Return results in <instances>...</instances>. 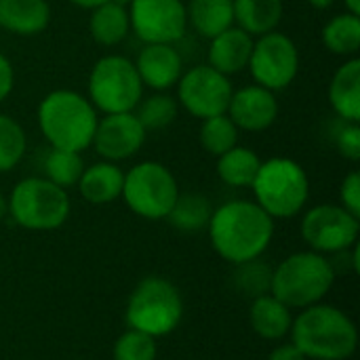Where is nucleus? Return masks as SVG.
<instances>
[{
    "label": "nucleus",
    "instance_id": "1",
    "mask_svg": "<svg viewBox=\"0 0 360 360\" xmlns=\"http://www.w3.org/2000/svg\"><path fill=\"white\" fill-rule=\"evenodd\" d=\"M209 238L215 253L238 266L262 257L274 238V219L255 200H228L213 209Z\"/></svg>",
    "mask_w": 360,
    "mask_h": 360
},
{
    "label": "nucleus",
    "instance_id": "2",
    "mask_svg": "<svg viewBox=\"0 0 360 360\" xmlns=\"http://www.w3.org/2000/svg\"><path fill=\"white\" fill-rule=\"evenodd\" d=\"M36 118L49 148L82 154L93 143L99 114L86 95L72 89H55L40 99Z\"/></svg>",
    "mask_w": 360,
    "mask_h": 360
},
{
    "label": "nucleus",
    "instance_id": "3",
    "mask_svg": "<svg viewBox=\"0 0 360 360\" xmlns=\"http://www.w3.org/2000/svg\"><path fill=\"white\" fill-rule=\"evenodd\" d=\"M291 344L308 360H348L359 346L354 321L340 308L314 304L304 308L291 325Z\"/></svg>",
    "mask_w": 360,
    "mask_h": 360
},
{
    "label": "nucleus",
    "instance_id": "4",
    "mask_svg": "<svg viewBox=\"0 0 360 360\" xmlns=\"http://www.w3.org/2000/svg\"><path fill=\"white\" fill-rule=\"evenodd\" d=\"M335 272L327 255L300 251L285 257L272 270L270 293L291 310H304L321 304L335 283Z\"/></svg>",
    "mask_w": 360,
    "mask_h": 360
},
{
    "label": "nucleus",
    "instance_id": "5",
    "mask_svg": "<svg viewBox=\"0 0 360 360\" xmlns=\"http://www.w3.org/2000/svg\"><path fill=\"white\" fill-rule=\"evenodd\" d=\"M251 190L255 202L272 219H289L306 209L310 198V177L297 160L274 156L262 160Z\"/></svg>",
    "mask_w": 360,
    "mask_h": 360
},
{
    "label": "nucleus",
    "instance_id": "6",
    "mask_svg": "<svg viewBox=\"0 0 360 360\" xmlns=\"http://www.w3.org/2000/svg\"><path fill=\"white\" fill-rule=\"evenodd\" d=\"M124 319L129 329L141 331L154 340L171 335L184 319L181 293L171 281L148 276L133 289Z\"/></svg>",
    "mask_w": 360,
    "mask_h": 360
},
{
    "label": "nucleus",
    "instance_id": "7",
    "mask_svg": "<svg viewBox=\"0 0 360 360\" xmlns=\"http://www.w3.org/2000/svg\"><path fill=\"white\" fill-rule=\"evenodd\" d=\"M11 219L32 232H51L61 228L72 211L68 190L55 186L46 177H25L11 190Z\"/></svg>",
    "mask_w": 360,
    "mask_h": 360
},
{
    "label": "nucleus",
    "instance_id": "8",
    "mask_svg": "<svg viewBox=\"0 0 360 360\" xmlns=\"http://www.w3.org/2000/svg\"><path fill=\"white\" fill-rule=\"evenodd\" d=\"M86 97L103 114L133 112L143 97V84L133 59L118 53L99 57L89 72Z\"/></svg>",
    "mask_w": 360,
    "mask_h": 360
},
{
    "label": "nucleus",
    "instance_id": "9",
    "mask_svg": "<svg viewBox=\"0 0 360 360\" xmlns=\"http://www.w3.org/2000/svg\"><path fill=\"white\" fill-rule=\"evenodd\" d=\"M179 196V184L169 167L156 160H141L124 173V205L141 219H167Z\"/></svg>",
    "mask_w": 360,
    "mask_h": 360
},
{
    "label": "nucleus",
    "instance_id": "10",
    "mask_svg": "<svg viewBox=\"0 0 360 360\" xmlns=\"http://www.w3.org/2000/svg\"><path fill=\"white\" fill-rule=\"evenodd\" d=\"M300 49L287 34L274 30L253 38V49L247 70L255 84L274 93L285 91L300 74Z\"/></svg>",
    "mask_w": 360,
    "mask_h": 360
},
{
    "label": "nucleus",
    "instance_id": "11",
    "mask_svg": "<svg viewBox=\"0 0 360 360\" xmlns=\"http://www.w3.org/2000/svg\"><path fill=\"white\" fill-rule=\"evenodd\" d=\"M360 217L346 211L342 205H316L302 217V238L310 251L321 255H335L348 251L359 243Z\"/></svg>",
    "mask_w": 360,
    "mask_h": 360
},
{
    "label": "nucleus",
    "instance_id": "12",
    "mask_svg": "<svg viewBox=\"0 0 360 360\" xmlns=\"http://www.w3.org/2000/svg\"><path fill=\"white\" fill-rule=\"evenodd\" d=\"M175 89H177L175 95L177 103L198 120L226 114L234 91L230 76L213 70L209 63H200L190 70H184Z\"/></svg>",
    "mask_w": 360,
    "mask_h": 360
},
{
    "label": "nucleus",
    "instance_id": "13",
    "mask_svg": "<svg viewBox=\"0 0 360 360\" xmlns=\"http://www.w3.org/2000/svg\"><path fill=\"white\" fill-rule=\"evenodd\" d=\"M131 32L143 44H175L188 32L184 0H129Z\"/></svg>",
    "mask_w": 360,
    "mask_h": 360
},
{
    "label": "nucleus",
    "instance_id": "14",
    "mask_svg": "<svg viewBox=\"0 0 360 360\" xmlns=\"http://www.w3.org/2000/svg\"><path fill=\"white\" fill-rule=\"evenodd\" d=\"M148 131L137 120L135 112L103 114L97 120L91 148L99 154L101 160L122 162L133 158L146 143Z\"/></svg>",
    "mask_w": 360,
    "mask_h": 360
},
{
    "label": "nucleus",
    "instance_id": "15",
    "mask_svg": "<svg viewBox=\"0 0 360 360\" xmlns=\"http://www.w3.org/2000/svg\"><path fill=\"white\" fill-rule=\"evenodd\" d=\"M238 131L262 133L270 129L278 118V99L276 93L264 89L259 84H247L243 89L232 91L228 112Z\"/></svg>",
    "mask_w": 360,
    "mask_h": 360
},
{
    "label": "nucleus",
    "instance_id": "16",
    "mask_svg": "<svg viewBox=\"0 0 360 360\" xmlns=\"http://www.w3.org/2000/svg\"><path fill=\"white\" fill-rule=\"evenodd\" d=\"M133 63L141 84L152 91H171L184 74V57L175 44H143Z\"/></svg>",
    "mask_w": 360,
    "mask_h": 360
},
{
    "label": "nucleus",
    "instance_id": "17",
    "mask_svg": "<svg viewBox=\"0 0 360 360\" xmlns=\"http://www.w3.org/2000/svg\"><path fill=\"white\" fill-rule=\"evenodd\" d=\"M251 49H253V36H249L245 30L232 25L209 40V53H207L209 61L207 63L226 76H234V74L247 70Z\"/></svg>",
    "mask_w": 360,
    "mask_h": 360
},
{
    "label": "nucleus",
    "instance_id": "18",
    "mask_svg": "<svg viewBox=\"0 0 360 360\" xmlns=\"http://www.w3.org/2000/svg\"><path fill=\"white\" fill-rule=\"evenodd\" d=\"M51 23L49 0H0V30L13 36L42 34Z\"/></svg>",
    "mask_w": 360,
    "mask_h": 360
},
{
    "label": "nucleus",
    "instance_id": "19",
    "mask_svg": "<svg viewBox=\"0 0 360 360\" xmlns=\"http://www.w3.org/2000/svg\"><path fill=\"white\" fill-rule=\"evenodd\" d=\"M329 103L344 122H360V59L350 57L335 70L329 84Z\"/></svg>",
    "mask_w": 360,
    "mask_h": 360
},
{
    "label": "nucleus",
    "instance_id": "20",
    "mask_svg": "<svg viewBox=\"0 0 360 360\" xmlns=\"http://www.w3.org/2000/svg\"><path fill=\"white\" fill-rule=\"evenodd\" d=\"M124 184V171L118 162L99 160L84 167L76 188L80 196L91 205H110L120 198Z\"/></svg>",
    "mask_w": 360,
    "mask_h": 360
},
{
    "label": "nucleus",
    "instance_id": "21",
    "mask_svg": "<svg viewBox=\"0 0 360 360\" xmlns=\"http://www.w3.org/2000/svg\"><path fill=\"white\" fill-rule=\"evenodd\" d=\"M249 321H251V329L259 338L276 342L289 335L293 325V312L272 293H266L253 300L249 310Z\"/></svg>",
    "mask_w": 360,
    "mask_h": 360
},
{
    "label": "nucleus",
    "instance_id": "22",
    "mask_svg": "<svg viewBox=\"0 0 360 360\" xmlns=\"http://www.w3.org/2000/svg\"><path fill=\"white\" fill-rule=\"evenodd\" d=\"M89 32H91V38L99 46H105V49L118 46L131 34L127 6L116 0L95 6L89 17Z\"/></svg>",
    "mask_w": 360,
    "mask_h": 360
},
{
    "label": "nucleus",
    "instance_id": "23",
    "mask_svg": "<svg viewBox=\"0 0 360 360\" xmlns=\"http://www.w3.org/2000/svg\"><path fill=\"white\" fill-rule=\"evenodd\" d=\"M234 25L257 38L278 30L285 13L283 0H232Z\"/></svg>",
    "mask_w": 360,
    "mask_h": 360
},
{
    "label": "nucleus",
    "instance_id": "24",
    "mask_svg": "<svg viewBox=\"0 0 360 360\" xmlns=\"http://www.w3.org/2000/svg\"><path fill=\"white\" fill-rule=\"evenodd\" d=\"M186 15L188 27L192 25V30L207 40L234 25L232 0H190L186 2Z\"/></svg>",
    "mask_w": 360,
    "mask_h": 360
},
{
    "label": "nucleus",
    "instance_id": "25",
    "mask_svg": "<svg viewBox=\"0 0 360 360\" xmlns=\"http://www.w3.org/2000/svg\"><path fill=\"white\" fill-rule=\"evenodd\" d=\"M262 158L255 150L247 146H234L232 150L217 156V177L230 186V188H251L257 171H259Z\"/></svg>",
    "mask_w": 360,
    "mask_h": 360
},
{
    "label": "nucleus",
    "instance_id": "26",
    "mask_svg": "<svg viewBox=\"0 0 360 360\" xmlns=\"http://www.w3.org/2000/svg\"><path fill=\"white\" fill-rule=\"evenodd\" d=\"M323 46L340 57H356L360 49V15L344 11L331 17L321 30Z\"/></svg>",
    "mask_w": 360,
    "mask_h": 360
},
{
    "label": "nucleus",
    "instance_id": "27",
    "mask_svg": "<svg viewBox=\"0 0 360 360\" xmlns=\"http://www.w3.org/2000/svg\"><path fill=\"white\" fill-rule=\"evenodd\" d=\"M213 205L205 194L198 192H179L173 209L167 215V221L179 232H200L209 226Z\"/></svg>",
    "mask_w": 360,
    "mask_h": 360
},
{
    "label": "nucleus",
    "instance_id": "28",
    "mask_svg": "<svg viewBox=\"0 0 360 360\" xmlns=\"http://www.w3.org/2000/svg\"><path fill=\"white\" fill-rule=\"evenodd\" d=\"M133 112L146 131H162L175 122L179 103L167 91H154L150 97H141Z\"/></svg>",
    "mask_w": 360,
    "mask_h": 360
},
{
    "label": "nucleus",
    "instance_id": "29",
    "mask_svg": "<svg viewBox=\"0 0 360 360\" xmlns=\"http://www.w3.org/2000/svg\"><path fill=\"white\" fill-rule=\"evenodd\" d=\"M238 133H240L238 127L232 122L228 114H217V116L200 120L198 139H200L202 150L217 158L224 152L238 146Z\"/></svg>",
    "mask_w": 360,
    "mask_h": 360
},
{
    "label": "nucleus",
    "instance_id": "30",
    "mask_svg": "<svg viewBox=\"0 0 360 360\" xmlns=\"http://www.w3.org/2000/svg\"><path fill=\"white\" fill-rule=\"evenodd\" d=\"M84 167L86 165L82 160V154L78 152L49 148L44 156V177L63 190H70L78 184Z\"/></svg>",
    "mask_w": 360,
    "mask_h": 360
},
{
    "label": "nucleus",
    "instance_id": "31",
    "mask_svg": "<svg viewBox=\"0 0 360 360\" xmlns=\"http://www.w3.org/2000/svg\"><path fill=\"white\" fill-rule=\"evenodd\" d=\"M27 152V135L17 118L0 112V173L13 171Z\"/></svg>",
    "mask_w": 360,
    "mask_h": 360
},
{
    "label": "nucleus",
    "instance_id": "32",
    "mask_svg": "<svg viewBox=\"0 0 360 360\" xmlns=\"http://www.w3.org/2000/svg\"><path fill=\"white\" fill-rule=\"evenodd\" d=\"M272 270L274 268H270L259 257L238 264L234 270V287L253 300L259 295H266L270 293V287H272Z\"/></svg>",
    "mask_w": 360,
    "mask_h": 360
},
{
    "label": "nucleus",
    "instance_id": "33",
    "mask_svg": "<svg viewBox=\"0 0 360 360\" xmlns=\"http://www.w3.org/2000/svg\"><path fill=\"white\" fill-rule=\"evenodd\" d=\"M156 340L135 329L124 331L114 344V360H156Z\"/></svg>",
    "mask_w": 360,
    "mask_h": 360
},
{
    "label": "nucleus",
    "instance_id": "34",
    "mask_svg": "<svg viewBox=\"0 0 360 360\" xmlns=\"http://www.w3.org/2000/svg\"><path fill=\"white\" fill-rule=\"evenodd\" d=\"M335 148L340 152V156H344L350 162H359L360 160V127L359 122H344L342 127L335 131Z\"/></svg>",
    "mask_w": 360,
    "mask_h": 360
},
{
    "label": "nucleus",
    "instance_id": "35",
    "mask_svg": "<svg viewBox=\"0 0 360 360\" xmlns=\"http://www.w3.org/2000/svg\"><path fill=\"white\" fill-rule=\"evenodd\" d=\"M340 205L350 211L352 215L360 217V173L350 171L342 186H340Z\"/></svg>",
    "mask_w": 360,
    "mask_h": 360
},
{
    "label": "nucleus",
    "instance_id": "36",
    "mask_svg": "<svg viewBox=\"0 0 360 360\" xmlns=\"http://www.w3.org/2000/svg\"><path fill=\"white\" fill-rule=\"evenodd\" d=\"M15 86V68L6 55L0 53V103L6 101V97L13 93Z\"/></svg>",
    "mask_w": 360,
    "mask_h": 360
},
{
    "label": "nucleus",
    "instance_id": "37",
    "mask_svg": "<svg viewBox=\"0 0 360 360\" xmlns=\"http://www.w3.org/2000/svg\"><path fill=\"white\" fill-rule=\"evenodd\" d=\"M268 360H308L304 356V352L293 346V344H285V346H278L270 352Z\"/></svg>",
    "mask_w": 360,
    "mask_h": 360
},
{
    "label": "nucleus",
    "instance_id": "38",
    "mask_svg": "<svg viewBox=\"0 0 360 360\" xmlns=\"http://www.w3.org/2000/svg\"><path fill=\"white\" fill-rule=\"evenodd\" d=\"M68 2L74 4V6H78V8H84V11H93L95 6L105 4V2H110V0H68Z\"/></svg>",
    "mask_w": 360,
    "mask_h": 360
},
{
    "label": "nucleus",
    "instance_id": "39",
    "mask_svg": "<svg viewBox=\"0 0 360 360\" xmlns=\"http://www.w3.org/2000/svg\"><path fill=\"white\" fill-rule=\"evenodd\" d=\"M312 8H316V11H327V8H331L338 0H306Z\"/></svg>",
    "mask_w": 360,
    "mask_h": 360
},
{
    "label": "nucleus",
    "instance_id": "40",
    "mask_svg": "<svg viewBox=\"0 0 360 360\" xmlns=\"http://www.w3.org/2000/svg\"><path fill=\"white\" fill-rule=\"evenodd\" d=\"M344 6H346V11L360 15V0H344Z\"/></svg>",
    "mask_w": 360,
    "mask_h": 360
},
{
    "label": "nucleus",
    "instance_id": "41",
    "mask_svg": "<svg viewBox=\"0 0 360 360\" xmlns=\"http://www.w3.org/2000/svg\"><path fill=\"white\" fill-rule=\"evenodd\" d=\"M8 215V202H6V196L0 192V221Z\"/></svg>",
    "mask_w": 360,
    "mask_h": 360
},
{
    "label": "nucleus",
    "instance_id": "42",
    "mask_svg": "<svg viewBox=\"0 0 360 360\" xmlns=\"http://www.w3.org/2000/svg\"><path fill=\"white\" fill-rule=\"evenodd\" d=\"M184 2H190V0H184Z\"/></svg>",
    "mask_w": 360,
    "mask_h": 360
}]
</instances>
